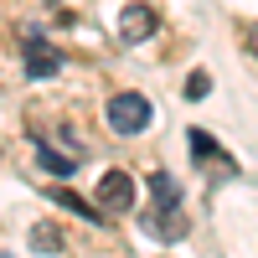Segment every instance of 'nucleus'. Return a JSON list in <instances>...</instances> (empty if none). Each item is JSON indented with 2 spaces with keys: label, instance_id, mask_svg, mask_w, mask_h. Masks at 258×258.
I'll return each instance as SVG.
<instances>
[{
  "label": "nucleus",
  "instance_id": "nucleus-1",
  "mask_svg": "<svg viewBox=\"0 0 258 258\" xmlns=\"http://www.w3.org/2000/svg\"><path fill=\"white\" fill-rule=\"evenodd\" d=\"M150 191H155V212L160 217H150V232H155V238H181L186 232V212H181V186H176V176H170V170H155V176H150Z\"/></svg>",
  "mask_w": 258,
  "mask_h": 258
},
{
  "label": "nucleus",
  "instance_id": "nucleus-2",
  "mask_svg": "<svg viewBox=\"0 0 258 258\" xmlns=\"http://www.w3.org/2000/svg\"><path fill=\"white\" fill-rule=\"evenodd\" d=\"M150 119H155V103L145 93H114L109 98V129L114 135H140V129H150Z\"/></svg>",
  "mask_w": 258,
  "mask_h": 258
},
{
  "label": "nucleus",
  "instance_id": "nucleus-3",
  "mask_svg": "<svg viewBox=\"0 0 258 258\" xmlns=\"http://www.w3.org/2000/svg\"><path fill=\"white\" fill-rule=\"evenodd\" d=\"M98 207H103V217H114V212H135V176H129V170H103Z\"/></svg>",
  "mask_w": 258,
  "mask_h": 258
},
{
  "label": "nucleus",
  "instance_id": "nucleus-4",
  "mask_svg": "<svg viewBox=\"0 0 258 258\" xmlns=\"http://www.w3.org/2000/svg\"><path fill=\"white\" fill-rule=\"evenodd\" d=\"M150 31H155V11H150V6H124L119 36H124V41H145Z\"/></svg>",
  "mask_w": 258,
  "mask_h": 258
},
{
  "label": "nucleus",
  "instance_id": "nucleus-5",
  "mask_svg": "<svg viewBox=\"0 0 258 258\" xmlns=\"http://www.w3.org/2000/svg\"><path fill=\"white\" fill-rule=\"evenodd\" d=\"M62 68V52L47 41H26V78H52Z\"/></svg>",
  "mask_w": 258,
  "mask_h": 258
},
{
  "label": "nucleus",
  "instance_id": "nucleus-6",
  "mask_svg": "<svg viewBox=\"0 0 258 258\" xmlns=\"http://www.w3.org/2000/svg\"><path fill=\"white\" fill-rule=\"evenodd\" d=\"M186 140H191V155H197L202 165H212V160H217L222 170H232V160H227V150H217V145H212V135H207V129H191Z\"/></svg>",
  "mask_w": 258,
  "mask_h": 258
},
{
  "label": "nucleus",
  "instance_id": "nucleus-7",
  "mask_svg": "<svg viewBox=\"0 0 258 258\" xmlns=\"http://www.w3.org/2000/svg\"><path fill=\"white\" fill-rule=\"evenodd\" d=\"M57 207H68V212H78V217H88V222H103V207L83 202L78 191H62V186H57Z\"/></svg>",
  "mask_w": 258,
  "mask_h": 258
},
{
  "label": "nucleus",
  "instance_id": "nucleus-8",
  "mask_svg": "<svg viewBox=\"0 0 258 258\" xmlns=\"http://www.w3.org/2000/svg\"><path fill=\"white\" fill-rule=\"evenodd\" d=\"M36 155H41V170H52V176H62V181L73 176V155H57L52 145H36Z\"/></svg>",
  "mask_w": 258,
  "mask_h": 258
},
{
  "label": "nucleus",
  "instance_id": "nucleus-9",
  "mask_svg": "<svg viewBox=\"0 0 258 258\" xmlns=\"http://www.w3.org/2000/svg\"><path fill=\"white\" fill-rule=\"evenodd\" d=\"M31 248H36V253H57V248H62V232H57L52 222H41V227L31 232Z\"/></svg>",
  "mask_w": 258,
  "mask_h": 258
},
{
  "label": "nucleus",
  "instance_id": "nucleus-10",
  "mask_svg": "<svg viewBox=\"0 0 258 258\" xmlns=\"http://www.w3.org/2000/svg\"><path fill=\"white\" fill-rule=\"evenodd\" d=\"M207 93H212V78H207V73L197 68V73L186 78V98H207Z\"/></svg>",
  "mask_w": 258,
  "mask_h": 258
},
{
  "label": "nucleus",
  "instance_id": "nucleus-11",
  "mask_svg": "<svg viewBox=\"0 0 258 258\" xmlns=\"http://www.w3.org/2000/svg\"><path fill=\"white\" fill-rule=\"evenodd\" d=\"M243 36H248V52L258 57V26H243Z\"/></svg>",
  "mask_w": 258,
  "mask_h": 258
}]
</instances>
